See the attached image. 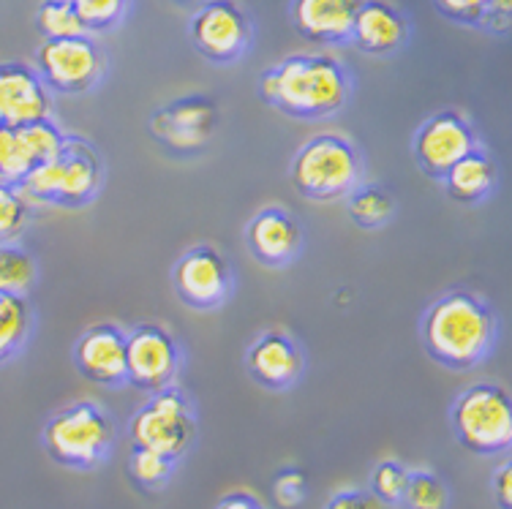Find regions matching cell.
<instances>
[{"label":"cell","instance_id":"1","mask_svg":"<svg viewBox=\"0 0 512 509\" xmlns=\"http://www.w3.org/2000/svg\"><path fill=\"white\" fill-rule=\"evenodd\" d=\"M259 96L289 118H330L349 98V74L333 55H289L259 77Z\"/></svg>","mask_w":512,"mask_h":509},{"label":"cell","instance_id":"2","mask_svg":"<svg viewBox=\"0 0 512 509\" xmlns=\"http://www.w3.org/2000/svg\"><path fill=\"white\" fill-rule=\"evenodd\" d=\"M496 316L472 292H447L423 314V346L450 371H469L491 354Z\"/></svg>","mask_w":512,"mask_h":509},{"label":"cell","instance_id":"3","mask_svg":"<svg viewBox=\"0 0 512 509\" xmlns=\"http://www.w3.org/2000/svg\"><path fill=\"white\" fill-rule=\"evenodd\" d=\"M115 436V422L99 403L79 401L52 414L41 431V444L63 469L90 471L107 461Z\"/></svg>","mask_w":512,"mask_h":509},{"label":"cell","instance_id":"4","mask_svg":"<svg viewBox=\"0 0 512 509\" xmlns=\"http://www.w3.org/2000/svg\"><path fill=\"white\" fill-rule=\"evenodd\" d=\"M292 186L311 202H335L363 177V161L355 145L341 134H316L292 158Z\"/></svg>","mask_w":512,"mask_h":509},{"label":"cell","instance_id":"5","mask_svg":"<svg viewBox=\"0 0 512 509\" xmlns=\"http://www.w3.org/2000/svg\"><path fill=\"white\" fill-rule=\"evenodd\" d=\"M101 183H104V167L99 153L85 139L69 137L63 153L47 164L30 169L22 177L20 188L30 202L82 207L99 194Z\"/></svg>","mask_w":512,"mask_h":509},{"label":"cell","instance_id":"6","mask_svg":"<svg viewBox=\"0 0 512 509\" xmlns=\"http://www.w3.org/2000/svg\"><path fill=\"white\" fill-rule=\"evenodd\" d=\"M455 439L474 455H502L512 444V403L502 384L480 382L450 406Z\"/></svg>","mask_w":512,"mask_h":509},{"label":"cell","instance_id":"7","mask_svg":"<svg viewBox=\"0 0 512 509\" xmlns=\"http://www.w3.org/2000/svg\"><path fill=\"white\" fill-rule=\"evenodd\" d=\"M128 436L134 447L156 450L180 461L197 441V417L186 392L175 384L150 392L148 403L128 422Z\"/></svg>","mask_w":512,"mask_h":509},{"label":"cell","instance_id":"8","mask_svg":"<svg viewBox=\"0 0 512 509\" xmlns=\"http://www.w3.org/2000/svg\"><path fill=\"white\" fill-rule=\"evenodd\" d=\"M39 77L52 93H88L107 71V55L90 33L69 39H44L36 49Z\"/></svg>","mask_w":512,"mask_h":509},{"label":"cell","instance_id":"9","mask_svg":"<svg viewBox=\"0 0 512 509\" xmlns=\"http://www.w3.org/2000/svg\"><path fill=\"white\" fill-rule=\"evenodd\" d=\"M251 20L235 0H205L188 22V39L210 63H235L251 44Z\"/></svg>","mask_w":512,"mask_h":509},{"label":"cell","instance_id":"10","mask_svg":"<svg viewBox=\"0 0 512 509\" xmlns=\"http://www.w3.org/2000/svg\"><path fill=\"white\" fill-rule=\"evenodd\" d=\"M180 371V349L167 327L139 324L126 333V384L142 392H158L175 384Z\"/></svg>","mask_w":512,"mask_h":509},{"label":"cell","instance_id":"11","mask_svg":"<svg viewBox=\"0 0 512 509\" xmlns=\"http://www.w3.org/2000/svg\"><path fill=\"white\" fill-rule=\"evenodd\" d=\"M477 147V134L469 120L455 109H444L425 120L414 134V158L425 175L444 177L453 164Z\"/></svg>","mask_w":512,"mask_h":509},{"label":"cell","instance_id":"12","mask_svg":"<svg viewBox=\"0 0 512 509\" xmlns=\"http://www.w3.org/2000/svg\"><path fill=\"white\" fill-rule=\"evenodd\" d=\"M218 128V107L210 96H183L169 101L150 118L153 137L178 153H194L213 139Z\"/></svg>","mask_w":512,"mask_h":509},{"label":"cell","instance_id":"13","mask_svg":"<svg viewBox=\"0 0 512 509\" xmlns=\"http://www.w3.org/2000/svg\"><path fill=\"white\" fill-rule=\"evenodd\" d=\"M172 284L183 303L197 311H210L232 292V270L213 245H197L178 259Z\"/></svg>","mask_w":512,"mask_h":509},{"label":"cell","instance_id":"14","mask_svg":"<svg viewBox=\"0 0 512 509\" xmlns=\"http://www.w3.org/2000/svg\"><path fill=\"white\" fill-rule=\"evenodd\" d=\"M50 115L52 90L39 71L22 60L0 63V126L20 128Z\"/></svg>","mask_w":512,"mask_h":509},{"label":"cell","instance_id":"15","mask_svg":"<svg viewBox=\"0 0 512 509\" xmlns=\"http://www.w3.org/2000/svg\"><path fill=\"white\" fill-rule=\"evenodd\" d=\"M74 365L88 382L101 387L126 384V333L109 322L88 327L74 346Z\"/></svg>","mask_w":512,"mask_h":509},{"label":"cell","instance_id":"16","mask_svg":"<svg viewBox=\"0 0 512 509\" xmlns=\"http://www.w3.org/2000/svg\"><path fill=\"white\" fill-rule=\"evenodd\" d=\"M303 368H306V360L297 341L278 330L259 335L246 354L248 376L270 392L289 390L292 384L300 382Z\"/></svg>","mask_w":512,"mask_h":509},{"label":"cell","instance_id":"17","mask_svg":"<svg viewBox=\"0 0 512 509\" xmlns=\"http://www.w3.org/2000/svg\"><path fill=\"white\" fill-rule=\"evenodd\" d=\"M246 243L262 265L284 267L300 254L303 229L284 207H265L248 221Z\"/></svg>","mask_w":512,"mask_h":509},{"label":"cell","instance_id":"18","mask_svg":"<svg viewBox=\"0 0 512 509\" xmlns=\"http://www.w3.org/2000/svg\"><path fill=\"white\" fill-rule=\"evenodd\" d=\"M360 6L363 0H292L289 17L303 39L333 47L349 41Z\"/></svg>","mask_w":512,"mask_h":509},{"label":"cell","instance_id":"19","mask_svg":"<svg viewBox=\"0 0 512 509\" xmlns=\"http://www.w3.org/2000/svg\"><path fill=\"white\" fill-rule=\"evenodd\" d=\"M349 41L365 55L387 58L409 41V20L387 0H363Z\"/></svg>","mask_w":512,"mask_h":509},{"label":"cell","instance_id":"20","mask_svg":"<svg viewBox=\"0 0 512 509\" xmlns=\"http://www.w3.org/2000/svg\"><path fill=\"white\" fill-rule=\"evenodd\" d=\"M442 180L450 199L461 205H474L496 188V164L488 153L474 147L472 153H466L458 164L450 167Z\"/></svg>","mask_w":512,"mask_h":509},{"label":"cell","instance_id":"21","mask_svg":"<svg viewBox=\"0 0 512 509\" xmlns=\"http://www.w3.org/2000/svg\"><path fill=\"white\" fill-rule=\"evenodd\" d=\"M33 333V308L28 297L0 289V365L14 360Z\"/></svg>","mask_w":512,"mask_h":509},{"label":"cell","instance_id":"22","mask_svg":"<svg viewBox=\"0 0 512 509\" xmlns=\"http://www.w3.org/2000/svg\"><path fill=\"white\" fill-rule=\"evenodd\" d=\"M39 281V265L28 248L20 243L0 245V289L9 294L28 297Z\"/></svg>","mask_w":512,"mask_h":509},{"label":"cell","instance_id":"23","mask_svg":"<svg viewBox=\"0 0 512 509\" xmlns=\"http://www.w3.org/2000/svg\"><path fill=\"white\" fill-rule=\"evenodd\" d=\"M349 218L363 229H379L384 226L395 213L393 194L382 186H355L349 191Z\"/></svg>","mask_w":512,"mask_h":509},{"label":"cell","instance_id":"24","mask_svg":"<svg viewBox=\"0 0 512 509\" xmlns=\"http://www.w3.org/2000/svg\"><path fill=\"white\" fill-rule=\"evenodd\" d=\"M175 463L178 461H172V458L156 450L134 447L131 458H128V474H131V480L139 490L156 493V490L167 488V482L172 480V471H175Z\"/></svg>","mask_w":512,"mask_h":509},{"label":"cell","instance_id":"25","mask_svg":"<svg viewBox=\"0 0 512 509\" xmlns=\"http://www.w3.org/2000/svg\"><path fill=\"white\" fill-rule=\"evenodd\" d=\"M401 507L447 509L450 507V488L444 485V480L436 474V471H428V469L409 471V480H406Z\"/></svg>","mask_w":512,"mask_h":509},{"label":"cell","instance_id":"26","mask_svg":"<svg viewBox=\"0 0 512 509\" xmlns=\"http://www.w3.org/2000/svg\"><path fill=\"white\" fill-rule=\"evenodd\" d=\"M30 224V199L14 183H0V245L17 243Z\"/></svg>","mask_w":512,"mask_h":509},{"label":"cell","instance_id":"27","mask_svg":"<svg viewBox=\"0 0 512 509\" xmlns=\"http://www.w3.org/2000/svg\"><path fill=\"white\" fill-rule=\"evenodd\" d=\"M33 167L36 164L30 158L28 145L22 139L20 128L0 126V177H3V183L20 186L22 177L28 175Z\"/></svg>","mask_w":512,"mask_h":509},{"label":"cell","instance_id":"28","mask_svg":"<svg viewBox=\"0 0 512 509\" xmlns=\"http://www.w3.org/2000/svg\"><path fill=\"white\" fill-rule=\"evenodd\" d=\"M20 134L28 145V153L33 158V164H47L52 158H58L66 147V134L60 131L58 123H52L50 118L36 120V123H28V126H20Z\"/></svg>","mask_w":512,"mask_h":509},{"label":"cell","instance_id":"29","mask_svg":"<svg viewBox=\"0 0 512 509\" xmlns=\"http://www.w3.org/2000/svg\"><path fill=\"white\" fill-rule=\"evenodd\" d=\"M36 28L44 39H69L88 33L71 3H50V0H44L36 11Z\"/></svg>","mask_w":512,"mask_h":509},{"label":"cell","instance_id":"30","mask_svg":"<svg viewBox=\"0 0 512 509\" xmlns=\"http://www.w3.org/2000/svg\"><path fill=\"white\" fill-rule=\"evenodd\" d=\"M409 469L398 461L376 463L371 471V496L384 507H401Z\"/></svg>","mask_w":512,"mask_h":509},{"label":"cell","instance_id":"31","mask_svg":"<svg viewBox=\"0 0 512 509\" xmlns=\"http://www.w3.org/2000/svg\"><path fill=\"white\" fill-rule=\"evenodd\" d=\"M88 33L115 28L128 11V0H71Z\"/></svg>","mask_w":512,"mask_h":509},{"label":"cell","instance_id":"32","mask_svg":"<svg viewBox=\"0 0 512 509\" xmlns=\"http://www.w3.org/2000/svg\"><path fill=\"white\" fill-rule=\"evenodd\" d=\"M273 496L284 509H292L303 504L308 496V480L300 469H284L278 471L273 480Z\"/></svg>","mask_w":512,"mask_h":509},{"label":"cell","instance_id":"33","mask_svg":"<svg viewBox=\"0 0 512 509\" xmlns=\"http://www.w3.org/2000/svg\"><path fill=\"white\" fill-rule=\"evenodd\" d=\"M488 0H434V6L442 11L447 20L458 22V25H480L483 9Z\"/></svg>","mask_w":512,"mask_h":509},{"label":"cell","instance_id":"34","mask_svg":"<svg viewBox=\"0 0 512 509\" xmlns=\"http://www.w3.org/2000/svg\"><path fill=\"white\" fill-rule=\"evenodd\" d=\"M510 22H512V0H488L477 28L504 36V33L510 30Z\"/></svg>","mask_w":512,"mask_h":509},{"label":"cell","instance_id":"35","mask_svg":"<svg viewBox=\"0 0 512 509\" xmlns=\"http://www.w3.org/2000/svg\"><path fill=\"white\" fill-rule=\"evenodd\" d=\"M325 509H382V504L371 496V490H338L330 496Z\"/></svg>","mask_w":512,"mask_h":509},{"label":"cell","instance_id":"36","mask_svg":"<svg viewBox=\"0 0 512 509\" xmlns=\"http://www.w3.org/2000/svg\"><path fill=\"white\" fill-rule=\"evenodd\" d=\"M491 490H493V499L502 509H512V466L510 463H502L499 471L493 474L491 480Z\"/></svg>","mask_w":512,"mask_h":509},{"label":"cell","instance_id":"37","mask_svg":"<svg viewBox=\"0 0 512 509\" xmlns=\"http://www.w3.org/2000/svg\"><path fill=\"white\" fill-rule=\"evenodd\" d=\"M216 509H262V504H259L256 496L240 490V493H229V496H224V499L216 504Z\"/></svg>","mask_w":512,"mask_h":509},{"label":"cell","instance_id":"38","mask_svg":"<svg viewBox=\"0 0 512 509\" xmlns=\"http://www.w3.org/2000/svg\"><path fill=\"white\" fill-rule=\"evenodd\" d=\"M50 3H71V0H50Z\"/></svg>","mask_w":512,"mask_h":509},{"label":"cell","instance_id":"39","mask_svg":"<svg viewBox=\"0 0 512 509\" xmlns=\"http://www.w3.org/2000/svg\"><path fill=\"white\" fill-rule=\"evenodd\" d=\"M0 183H3V177H0Z\"/></svg>","mask_w":512,"mask_h":509}]
</instances>
